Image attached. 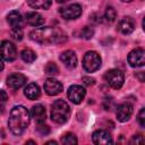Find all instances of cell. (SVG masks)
Instances as JSON below:
<instances>
[{
    "label": "cell",
    "mask_w": 145,
    "mask_h": 145,
    "mask_svg": "<svg viewBox=\"0 0 145 145\" xmlns=\"http://www.w3.org/2000/svg\"><path fill=\"white\" fill-rule=\"evenodd\" d=\"M67 1H69V0H57L58 3H62V2H67Z\"/></svg>",
    "instance_id": "cell-34"
},
{
    "label": "cell",
    "mask_w": 145,
    "mask_h": 145,
    "mask_svg": "<svg viewBox=\"0 0 145 145\" xmlns=\"http://www.w3.org/2000/svg\"><path fill=\"white\" fill-rule=\"evenodd\" d=\"M29 123V112L23 105H16L11 109L8 126L14 135H22Z\"/></svg>",
    "instance_id": "cell-2"
},
{
    "label": "cell",
    "mask_w": 145,
    "mask_h": 145,
    "mask_svg": "<svg viewBox=\"0 0 145 145\" xmlns=\"http://www.w3.org/2000/svg\"><path fill=\"white\" fill-rule=\"evenodd\" d=\"M7 100H8L7 93H6L5 91L0 89V108H2V106L5 105V103L7 102Z\"/></svg>",
    "instance_id": "cell-31"
},
{
    "label": "cell",
    "mask_w": 145,
    "mask_h": 145,
    "mask_svg": "<svg viewBox=\"0 0 145 145\" xmlns=\"http://www.w3.org/2000/svg\"><path fill=\"white\" fill-rule=\"evenodd\" d=\"M20 57L22 59L25 61V62H33L35 59H36V54L33 50L31 49H24L22 52H20Z\"/></svg>",
    "instance_id": "cell-21"
},
{
    "label": "cell",
    "mask_w": 145,
    "mask_h": 145,
    "mask_svg": "<svg viewBox=\"0 0 145 145\" xmlns=\"http://www.w3.org/2000/svg\"><path fill=\"white\" fill-rule=\"evenodd\" d=\"M114 105V101L112 97H106L103 102V106L105 108V110H111V108Z\"/></svg>",
    "instance_id": "cell-30"
},
{
    "label": "cell",
    "mask_w": 145,
    "mask_h": 145,
    "mask_svg": "<svg viewBox=\"0 0 145 145\" xmlns=\"http://www.w3.org/2000/svg\"><path fill=\"white\" fill-rule=\"evenodd\" d=\"M7 22L11 26V29H22L24 26L23 17L16 10H12L7 15Z\"/></svg>",
    "instance_id": "cell-13"
},
{
    "label": "cell",
    "mask_w": 145,
    "mask_h": 145,
    "mask_svg": "<svg viewBox=\"0 0 145 145\" xmlns=\"http://www.w3.org/2000/svg\"><path fill=\"white\" fill-rule=\"evenodd\" d=\"M121 1H123V2H129V1H131V0H121Z\"/></svg>",
    "instance_id": "cell-36"
},
{
    "label": "cell",
    "mask_w": 145,
    "mask_h": 145,
    "mask_svg": "<svg viewBox=\"0 0 145 145\" xmlns=\"http://www.w3.org/2000/svg\"><path fill=\"white\" fill-rule=\"evenodd\" d=\"M46 144H54V145H56V144H57V143H56V142H53V140H51V142H48V143H46Z\"/></svg>",
    "instance_id": "cell-35"
},
{
    "label": "cell",
    "mask_w": 145,
    "mask_h": 145,
    "mask_svg": "<svg viewBox=\"0 0 145 145\" xmlns=\"http://www.w3.org/2000/svg\"><path fill=\"white\" fill-rule=\"evenodd\" d=\"M130 144H143L144 143V138H143V136L142 135H134L133 137H131V139H130V142H129Z\"/></svg>",
    "instance_id": "cell-29"
},
{
    "label": "cell",
    "mask_w": 145,
    "mask_h": 145,
    "mask_svg": "<svg viewBox=\"0 0 145 145\" xmlns=\"http://www.w3.org/2000/svg\"><path fill=\"white\" fill-rule=\"evenodd\" d=\"M137 121H138V123H139L140 127H144L145 126V109H140V111L138 112Z\"/></svg>",
    "instance_id": "cell-27"
},
{
    "label": "cell",
    "mask_w": 145,
    "mask_h": 145,
    "mask_svg": "<svg viewBox=\"0 0 145 145\" xmlns=\"http://www.w3.org/2000/svg\"><path fill=\"white\" fill-rule=\"evenodd\" d=\"M36 131H37L40 135L45 136V135H48V134L50 133V129H49L48 126H45V125H43V122H41V123H39V127L36 128Z\"/></svg>",
    "instance_id": "cell-26"
},
{
    "label": "cell",
    "mask_w": 145,
    "mask_h": 145,
    "mask_svg": "<svg viewBox=\"0 0 145 145\" xmlns=\"http://www.w3.org/2000/svg\"><path fill=\"white\" fill-rule=\"evenodd\" d=\"M85 94H86V91L80 85H72L68 88V92H67L68 99L75 104H79L84 100Z\"/></svg>",
    "instance_id": "cell-9"
},
{
    "label": "cell",
    "mask_w": 145,
    "mask_h": 145,
    "mask_svg": "<svg viewBox=\"0 0 145 145\" xmlns=\"http://www.w3.org/2000/svg\"><path fill=\"white\" fill-rule=\"evenodd\" d=\"M128 62L131 67H143L145 63V51L142 48L134 49L128 54Z\"/></svg>",
    "instance_id": "cell-7"
},
{
    "label": "cell",
    "mask_w": 145,
    "mask_h": 145,
    "mask_svg": "<svg viewBox=\"0 0 145 145\" xmlns=\"http://www.w3.org/2000/svg\"><path fill=\"white\" fill-rule=\"evenodd\" d=\"M118 29L122 34H130L135 29V22L130 17H123L118 24Z\"/></svg>",
    "instance_id": "cell-16"
},
{
    "label": "cell",
    "mask_w": 145,
    "mask_h": 145,
    "mask_svg": "<svg viewBox=\"0 0 145 145\" xmlns=\"http://www.w3.org/2000/svg\"><path fill=\"white\" fill-rule=\"evenodd\" d=\"M32 117L37 123L44 122L46 119V111L42 104H36L32 108Z\"/></svg>",
    "instance_id": "cell-18"
},
{
    "label": "cell",
    "mask_w": 145,
    "mask_h": 145,
    "mask_svg": "<svg viewBox=\"0 0 145 145\" xmlns=\"http://www.w3.org/2000/svg\"><path fill=\"white\" fill-rule=\"evenodd\" d=\"M24 94H25V96H26L27 99H29V100H36V99L40 97L41 91H40L39 85H36V84H34V83H31V84H28V85L25 87Z\"/></svg>",
    "instance_id": "cell-19"
},
{
    "label": "cell",
    "mask_w": 145,
    "mask_h": 145,
    "mask_svg": "<svg viewBox=\"0 0 145 145\" xmlns=\"http://www.w3.org/2000/svg\"><path fill=\"white\" fill-rule=\"evenodd\" d=\"M3 69V61H2V59L0 58V71Z\"/></svg>",
    "instance_id": "cell-33"
},
{
    "label": "cell",
    "mask_w": 145,
    "mask_h": 145,
    "mask_svg": "<svg viewBox=\"0 0 145 145\" xmlns=\"http://www.w3.org/2000/svg\"><path fill=\"white\" fill-rule=\"evenodd\" d=\"M26 83V77L23 75V74H18V72H15V74H11L8 76L7 78V85L12 88V89H18L20 88L22 86H24Z\"/></svg>",
    "instance_id": "cell-11"
},
{
    "label": "cell",
    "mask_w": 145,
    "mask_h": 145,
    "mask_svg": "<svg viewBox=\"0 0 145 145\" xmlns=\"http://www.w3.org/2000/svg\"><path fill=\"white\" fill-rule=\"evenodd\" d=\"M27 5L34 9H48L51 6V0H27Z\"/></svg>",
    "instance_id": "cell-20"
},
{
    "label": "cell",
    "mask_w": 145,
    "mask_h": 145,
    "mask_svg": "<svg viewBox=\"0 0 145 145\" xmlns=\"http://www.w3.org/2000/svg\"><path fill=\"white\" fill-rule=\"evenodd\" d=\"M70 116V108L63 100H57L51 105V119L57 123H65Z\"/></svg>",
    "instance_id": "cell-3"
},
{
    "label": "cell",
    "mask_w": 145,
    "mask_h": 145,
    "mask_svg": "<svg viewBox=\"0 0 145 145\" xmlns=\"http://www.w3.org/2000/svg\"><path fill=\"white\" fill-rule=\"evenodd\" d=\"M92 140H93L94 144H97V145H101V144L108 145V144L112 143V138H111L110 134L108 131H105V130H102V129L96 130V131L93 133Z\"/></svg>",
    "instance_id": "cell-14"
},
{
    "label": "cell",
    "mask_w": 145,
    "mask_h": 145,
    "mask_svg": "<svg viewBox=\"0 0 145 145\" xmlns=\"http://www.w3.org/2000/svg\"><path fill=\"white\" fill-rule=\"evenodd\" d=\"M59 12L65 19H76L82 15V6L78 3H72L65 8H60Z\"/></svg>",
    "instance_id": "cell-8"
},
{
    "label": "cell",
    "mask_w": 145,
    "mask_h": 145,
    "mask_svg": "<svg viewBox=\"0 0 145 145\" xmlns=\"http://www.w3.org/2000/svg\"><path fill=\"white\" fill-rule=\"evenodd\" d=\"M60 60L63 62V65L68 69H74L77 66V57L74 51L67 50L60 54Z\"/></svg>",
    "instance_id": "cell-15"
},
{
    "label": "cell",
    "mask_w": 145,
    "mask_h": 145,
    "mask_svg": "<svg viewBox=\"0 0 145 145\" xmlns=\"http://www.w3.org/2000/svg\"><path fill=\"white\" fill-rule=\"evenodd\" d=\"M104 17H105V19H106L109 23L114 22L116 18H117V11H116V9H114L113 7H108V8L105 9Z\"/></svg>",
    "instance_id": "cell-22"
},
{
    "label": "cell",
    "mask_w": 145,
    "mask_h": 145,
    "mask_svg": "<svg viewBox=\"0 0 145 145\" xmlns=\"http://www.w3.org/2000/svg\"><path fill=\"white\" fill-rule=\"evenodd\" d=\"M83 82H84V84L85 85H87V86H91V85H93L94 84V78H91V77H83Z\"/></svg>",
    "instance_id": "cell-32"
},
{
    "label": "cell",
    "mask_w": 145,
    "mask_h": 145,
    "mask_svg": "<svg viewBox=\"0 0 145 145\" xmlns=\"http://www.w3.org/2000/svg\"><path fill=\"white\" fill-rule=\"evenodd\" d=\"M10 34H11L12 39L16 41H20L23 39V31L22 29H11Z\"/></svg>",
    "instance_id": "cell-28"
},
{
    "label": "cell",
    "mask_w": 145,
    "mask_h": 145,
    "mask_svg": "<svg viewBox=\"0 0 145 145\" xmlns=\"http://www.w3.org/2000/svg\"><path fill=\"white\" fill-rule=\"evenodd\" d=\"M93 35H94V31H93V28L89 27V26L84 27V28L82 29V32H80V36L84 37L85 40H89V39H92Z\"/></svg>",
    "instance_id": "cell-25"
},
{
    "label": "cell",
    "mask_w": 145,
    "mask_h": 145,
    "mask_svg": "<svg viewBox=\"0 0 145 145\" xmlns=\"http://www.w3.org/2000/svg\"><path fill=\"white\" fill-rule=\"evenodd\" d=\"M62 84L54 79V78H48L44 83V89L48 95H51V96H54V95H58L62 92Z\"/></svg>",
    "instance_id": "cell-10"
},
{
    "label": "cell",
    "mask_w": 145,
    "mask_h": 145,
    "mask_svg": "<svg viewBox=\"0 0 145 145\" xmlns=\"http://www.w3.org/2000/svg\"><path fill=\"white\" fill-rule=\"evenodd\" d=\"M83 67L87 72L96 71L101 67V57L95 51H87L83 58Z\"/></svg>",
    "instance_id": "cell-4"
},
{
    "label": "cell",
    "mask_w": 145,
    "mask_h": 145,
    "mask_svg": "<svg viewBox=\"0 0 145 145\" xmlns=\"http://www.w3.org/2000/svg\"><path fill=\"white\" fill-rule=\"evenodd\" d=\"M0 57L6 61H14L17 57L15 45L9 41H3L0 45Z\"/></svg>",
    "instance_id": "cell-6"
},
{
    "label": "cell",
    "mask_w": 145,
    "mask_h": 145,
    "mask_svg": "<svg viewBox=\"0 0 145 145\" xmlns=\"http://www.w3.org/2000/svg\"><path fill=\"white\" fill-rule=\"evenodd\" d=\"M25 20L28 25L31 26H40V25H43L44 24V18L41 14L36 12V11H31V12H27L25 15Z\"/></svg>",
    "instance_id": "cell-17"
},
{
    "label": "cell",
    "mask_w": 145,
    "mask_h": 145,
    "mask_svg": "<svg viewBox=\"0 0 145 145\" xmlns=\"http://www.w3.org/2000/svg\"><path fill=\"white\" fill-rule=\"evenodd\" d=\"M44 71H45V74H48V75H58V74H59L58 66H57L54 62H52V61H50V62L46 63V66H45V68H44Z\"/></svg>",
    "instance_id": "cell-23"
},
{
    "label": "cell",
    "mask_w": 145,
    "mask_h": 145,
    "mask_svg": "<svg viewBox=\"0 0 145 145\" xmlns=\"http://www.w3.org/2000/svg\"><path fill=\"white\" fill-rule=\"evenodd\" d=\"M61 143L66 144V145H74V144H77V138L74 134L68 133L61 138Z\"/></svg>",
    "instance_id": "cell-24"
},
{
    "label": "cell",
    "mask_w": 145,
    "mask_h": 145,
    "mask_svg": "<svg viewBox=\"0 0 145 145\" xmlns=\"http://www.w3.org/2000/svg\"><path fill=\"white\" fill-rule=\"evenodd\" d=\"M29 39L39 44H54L66 41V34L57 27H41L29 33Z\"/></svg>",
    "instance_id": "cell-1"
},
{
    "label": "cell",
    "mask_w": 145,
    "mask_h": 145,
    "mask_svg": "<svg viewBox=\"0 0 145 145\" xmlns=\"http://www.w3.org/2000/svg\"><path fill=\"white\" fill-rule=\"evenodd\" d=\"M133 114V106L129 103H121L117 108V118L119 121L125 122L130 119Z\"/></svg>",
    "instance_id": "cell-12"
},
{
    "label": "cell",
    "mask_w": 145,
    "mask_h": 145,
    "mask_svg": "<svg viewBox=\"0 0 145 145\" xmlns=\"http://www.w3.org/2000/svg\"><path fill=\"white\" fill-rule=\"evenodd\" d=\"M104 79L105 82L112 87V88H120L123 85L125 77L123 74L119 69H110L104 74Z\"/></svg>",
    "instance_id": "cell-5"
}]
</instances>
